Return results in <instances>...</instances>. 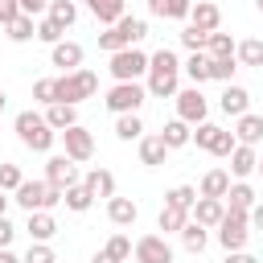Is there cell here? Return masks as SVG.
I'll list each match as a JSON object with an SVG mask.
<instances>
[{
	"label": "cell",
	"instance_id": "4dcf8cb0",
	"mask_svg": "<svg viewBox=\"0 0 263 263\" xmlns=\"http://www.w3.org/2000/svg\"><path fill=\"white\" fill-rule=\"evenodd\" d=\"M62 201H66V210H74V214H86L90 205H95V193L78 181V185H70L66 193H62Z\"/></svg>",
	"mask_w": 263,
	"mask_h": 263
},
{
	"label": "cell",
	"instance_id": "4316f807",
	"mask_svg": "<svg viewBox=\"0 0 263 263\" xmlns=\"http://www.w3.org/2000/svg\"><path fill=\"white\" fill-rule=\"evenodd\" d=\"M205 242H210V234H205V226L189 218V222L181 226V247H185L189 255H201V251H205Z\"/></svg>",
	"mask_w": 263,
	"mask_h": 263
},
{
	"label": "cell",
	"instance_id": "680465c9",
	"mask_svg": "<svg viewBox=\"0 0 263 263\" xmlns=\"http://www.w3.org/2000/svg\"><path fill=\"white\" fill-rule=\"evenodd\" d=\"M255 173H259V177H263V156H259V168H255Z\"/></svg>",
	"mask_w": 263,
	"mask_h": 263
},
{
	"label": "cell",
	"instance_id": "ac0fdd59",
	"mask_svg": "<svg viewBox=\"0 0 263 263\" xmlns=\"http://www.w3.org/2000/svg\"><path fill=\"white\" fill-rule=\"evenodd\" d=\"M45 123H49L53 132L74 127V123H78V103H49V107H45Z\"/></svg>",
	"mask_w": 263,
	"mask_h": 263
},
{
	"label": "cell",
	"instance_id": "ab89813d",
	"mask_svg": "<svg viewBox=\"0 0 263 263\" xmlns=\"http://www.w3.org/2000/svg\"><path fill=\"white\" fill-rule=\"evenodd\" d=\"M164 201H168V205H181V210H193L197 189H193V185H173V189L164 193Z\"/></svg>",
	"mask_w": 263,
	"mask_h": 263
},
{
	"label": "cell",
	"instance_id": "e575fe53",
	"mask_svg": "<svg viewBox=\"0 0 263 263\" xmlns=\"http://www.w3.org/2000/svg\"><path fill=\"white\" fill-rule=\"evenodd\" d=\"M234 49H238V41L230 37V33H210V41H205V53L210 58H234Z\"/></svg>",
	"mask_w": 263,
	"mask_h": 263
},
{
	"label": "cell",
	"instance_id": "cb8c5ba5",
	"mask_svg": "<svg viewBox=\"0 0 263 263\" xmlns=\"http://www.w3.org/2000/svg\"><path fill=\"white\" fill-rule=\"evenodd\" d=\"M189 222V210H181V205H160V214H156V230H164V234H181V226Z\"/></svg>",
	"mask_w": 263,
	"mask_h": 263
},
{
	"label": "cell",
	"instance_id": "db71d44e",
	"mask_svg": "<svg viewBox=\"0 0 263 263\" xmlns=\"http://www.w3.org/2000/svg\"><path fill=\"white\" fill-rule=\"evenodd\" d=\"M0 263H21V255H12L8 247H0Z\"/></svg>",
	"mask_w": 263,
	"mask_h": 263
},
{
	"label": "cell",
	"instance_id": "ffe728a7",
	"mask_svg": "<svg viewBox=\"0 0 263 263\" xmlns=\"http://www.w3.org/2000/svg\"><path fill=\"white\" fill-rule=\"evenodd\" d=\"M115 29H119L123 45H140V41L148 37V21H144V16H132V12H123V16L115 21Z\"/></svg>",
	"mask_w": 263,
	"mask_h": 263
},
{
	"label": "cell",
	"instance_id": "c3c4849f",
	"mask_svg": "<svg viewBox=\"0 0 263 263\" xmlns=\"http://www.w3.org/2000/svg\"><path fill=\"white\" fill-rule=\"evenodd\" d=\"M16 16H21V0H0V29L12 25Z\"/></svg>",
	"mask_w": 263,
	"mask_h": 263
},
{
	"label": "cell",
	"instance_id": "e0dca14e",
	"mask_svg": "<svg viewBox=\"0 0 263 263\" xmlns=\"http://www.w3.org/2000/svg\"><path fill=\"white\" fill-rule=\"evenodd\" d=\"M189 25H197V29L214 33V29L222 25V12H218V4H214V0H197V4L189 8Z\"/></svg>",
	"mask_w": 263,
	"mask_h": 263
},
{
	"label": "cell",
	"instance_id": "8d00e7d4",
	"mask_svg": "<svg viewBox=\"0 0 263 263\" xmlns=\"http://www.w3.org/2000/svg\"><path fill=\"white\" fill-rule=\"evenodd\" d=\"M90 12H95V21H99V25H115V21L127 12V0H99Z\"/></svg>",
	"mask_w": 263,
	"mask_h": 263
},
{
	"label": "cell",
	"instance_id": "7dc6e473",
	"mask_svg": "<svg viewBox=\"0 0 263 263\" xmlns=\"http://www.w3.org/2000/svg\"><path fill=\"white\" fill-rule=\"evenodd\" d=\"M214 132H218V123H197V127H193V144L210 152V144H214Z\"/></svg>",
	"mask_w": 263,
	"mask_h": 263
},
{
	"label": "cell",
	"instance_id": "bcb514c9",
	"mask_svg": "<svg viewBox=\"0 0 263 263\" xmlns=\"http://www.w3.org/2000/svg\"><path fill=\"white\" fill-rule=\"evenodd\" d=\"M21 181H25V173H21L16 164H0V189H4V193H16Z\"/></svg>",
	"mask_w": 263,
	"mask_h": 263
},
{
	"label": "cell",
	"instance_id": "11a10c76",
	"mask_svg": "<svg viewBox=\"0 0 263 263\" xmlns=\"http://www.w3.org/2000/svg\"><path fill=\"white\" fill-rule=\"evenodd\" d=\"M90 263H115V259H111L107 251H95V255H90Z\"/></svg>",
	"mask_w": 263,
	"mask_h": 263
},
{
	"label": "cell",
	"instance_id": "f1b7e54d",
	"mask_svg": "<svg viewBox=\"0 0 263 263\" xmlns=\"http://www.w3.org/2000/svg\"><path fill=\"white\" fill-rule=\"evenodd\" d=\"M226 189H230V173L226 168H210L205 177H201V197H226Z\"/></svg>",
	"mask_w": 263,
	"mask_h": 263
},
{
	"label": "cell",
	"instance_id": "836d02e7",
	"mask_svg": "<svg viewBox=\"0 0 263 263\" xmlns=\"http://www.w3.org/2000/svg\"><path fill=\"white\" fill-rule=\"evenodd\" d=\"M45 16H49V21H58L62 29H70V25L78 21V4H74V0H49Z\"/></svg>",
	"mask_w": 263,
	"mask_h": 263
},
{
	"label": "cell",
	"instance_id": "681fc988",
	"mask_svg": "<svg viewBox=\"0 0 263 263\" xmlns=\"http://www.w3.org/2000/svg\"><path fill=\"white\" fill-rule=\"evenodd\" d=\"M12 238H16V226L8 218H0V247H12Z\"/></svg>",
	"mask_w": 263,
	"mask_h": 263
},
{
	"label": "cell",
	"instance_id": "d590c367",
	"mask_svg": "<svg viewBox=\"0 0 263 263\" xmlns=\"http://www.w3.org/2000/svg\"><path fill=\"white\" fill-rule=\"evenodd\" d=\"M234 58H238L242 66H263V37H247V41H238Z\"/></svg>",
	"mask_w": 263,
	"mask_h": 263
},
{
	"label": "cell",
	"instance_id": "30bf717a",
	"mask_svg": "<svg viewBox=\"0 0 263 263\" xmlns=\"http://www.w3.org/2000/svg\"><path fill=\"white\" fill-rule=\"evenodd\" d=\"M62 144H66V156H70V160H78V164L95 156V136H90L82 123L66 127V132H62Z\"/></svg>",
	"mask_w": 263,
	"mask_h": 263
},
{
	"label": "cell",
	"instance_id": "f35d334b",
	"mask_svg": "<svg viewBox=\"0 0 263 263\" xmlns=\"http://www.w3.org/2000/svg\"><path fill=\"white\" fill-rule=\"evenodd\" d=\"M205 41H210V33H205V29H197V25H185V29H181V45H185L189 53H201V49H205Z\"/></svg>",
	"mask_w": 263,
	"mask_h": 263
},
{
	"label": "cell",
	"instance_id": "484cf974",
	"mask_svg": "<svg viewBox=\"0 0 263 263\" xmlns=\"http://www.w3.org/2000/svg\"><path fill=\"white\" fill-rule=\"evenodd\" d=\"M226 210H247L251 214V205H255V189L247 185V181H230V189H226Z\"/></svg>",
	"mask_w": 263,
	"mask_h": 263
},
{
	"label": "cell",
	"instance_id": "d6986e66",
	"mask_svg": "<svg viewBox=\"0 0 263 263\" xmlns=\"http://www.w3.org/2000/svg\"><path fill=\"white\" fill-rule=\"evenodd\" d=\"M107 218H111L115 226H136L140 205H136L132 197H107Z\"/></svg>",
	"mask_w": 263,
	"mask_h": 263
},
{
	"label": "cell",
	"instance_id": "9c48e42d",
	"mask_svg": "<svg viewBox=\"0 0 263 263\" xmlns=\"http://www.w3.org/2000/svg\"><path fill=\"white\" fill-rule=\"evenodd\" d=\"M132 255H136V263H173V247L164 234H140Z\"/></svg>",
	"mask_w": 263,
	"mask_h": 263
},
{
	"label": "cell",
	"instance_id": "3957f363",
	"mask_svg": "<svg viewBox=\"0 0 263 263\" xmlns=\"http://www.w3.org/2000/svg\"><path fill=\"white\" fill-rule=\"evenodd\" d=\"M62 193H66V189H58V185H49V181H21V189L12 193V201H16L25 214H33V210H53V205H62Z\"/></svg>",
	"mask_w": 263,
	"mask_h": 263
},
{
	"label": "cell",
	"instance_id": "6f0895ef",
	"mask_svg": "<svg viewBox=\"0 0 263 263\" xmlns=\"http://www.w3.org/2000/svg\"><path fill=\"white\" fill-rule=\"evenodd\" d=\"M4 107H8V95H4V90H0V111H4Z\"/></svg>",
	"mask_w": 263,
	"mask_h": 263
},
{
	"label": "cell",
	"instance_id": "ba28073f",
	"mask_svg": "<svg viewBox=\"0 0 263 263\" xmlns=\"http://www.w3.org/2000/svg\"><path fill=\"white\" fill-rule=\"evenodd\" d=\"M177 99V119H185V123H205V111H210V103H205V95H201V86H189V90H177L173 95Z\"/></svg>",
	"mask_w": 263,
	"mask_h": 263
},
{
	"label": "cell",
	"instance_id": "8992f818",
	"mask_svg": "<svg viewBox=\"0 0 263 263\" xmlns=\"http://www.w3.org/2000/svg\"><path fill=\"white\" fill-rule=\"evenodd\" d=\"M144 99H148V86H140V82H115L103 103H107L111 115H136L144 107Z\"/></svg>",
	"mask_w": 263,
	"mask_h": 263
},
{
	"label": "cell",
	"instance_id": "603a6c76",
	"mask_svg": "<svg viewBox=\"0 0 263 263\" xmlns=\"http://www.w3.org/2000/svg\"><path fill=\"white\" fill-rule=\"evenodd\" d=\"M82 185L95 193V197H115V173L111 168H90L82 177Z\"/></svg>",
	"mask_w": 263,
	"mask_h": 263
},
{
	"label": "cell",
	"instance_id": "4fadbf2b",
	"mask_svg": "<svg viewBox=\"0 0 263 263\" xmlns=\"http://www.w3.org/2000/svg\"><path fill=\"white\" fill-rule=\"evenodd\" d=\"M82 58H86V49H82L78 41H58V45H49V62H53L62 74L78 70V66H82Z\"/></svg>",
	"mask_w": 263,
	"mask_h": 263
},
{
	"label": "cell",
	"instance_id": "277c9868",
	"mask_svg": "<svg viewBox=\"0 0 263 263\" xmlns=\"http://www.w3.org/2000/svg\"><path fill=\"white\" fill-rule=\"evenodd\" d=\"M107 70H111V78H115V82H140V78L148 74V53H144V49H136V45L115 49V53H111V62H107Z\"/></svg>",
	"mask_w": 263,
	"mask_h": 263
},
{
	"label": "cell",
	"instance_id": "f5cc1de1",
	"mask_svg": "<svg viewBox=\"0 0 263 263\" xmlns=\"http://www.w3.org/2000/svg\"><path fill=\"white\" fill-rule=\"evenodd\" d=\"M251 226H255V230H263V201H255V205H251Z\"/></svg>",
	"mask_w": 263,
	"mask_h": 263
},
{
	"label": "cell",
	"instance_id": "8fae6325",
	"mask_svg": "<svg viewBox=\"0 0 263 263\" xmlns=\"http://www.w3.org/2000/svg\"><path fill=\"white\" fill-rule=\"evenodd\" d=\"M45 181L58 185V189L78 185V181H82V177H78V160H70L66 152H62V156H49V160H45Z\"/></svg>",
	"mask_w": 263,
	"mask_h": 263
},
{
	"label": "cell",
	"instance_id": "d6a6232c",
	"mask_svg": "<svg viewBox=\"0 0 263 263\" xmlns=\"http://www.w3.org/2000/svg\"><path fill=\"white\" fill-rule=\"evenodd\" d=\"M115 136H119L123 144H132V140H144V123H140V111H136V115H115Z\"/></svg>",
	"mask_w": 263,
	"mask_h": 263
},
{
	"label": "cell",
	"instance_id": "52a82bcc",
	"mask_svg": "<svg viewBox=\"0 0 263 263\" xmlns=\"http://www.w3.org/2000/svg\"><path fill=\"white\" fill-rule=\"evenodd\" d=\"M251 226V214L247 210H226L222 214V222H218V242H222V251H242L247 247V230Z\"/></svg>",
	"mask_w": 263,
	"mask_h": 263
},
{
	"label": "cell",
	"instance_id": "f6af8a7d",
	"mask_svg": "<svg viewBox=\"0 0 263 263\" xmlns=\"http://www.w3.org/2000/svg\"><path fill=\"white\" fill-rule=\"evenodd\" d=\"M33 99L45 103V107L58 103V78H37V82H33Z\"/></svg>",
	"mask_w": 263,
	"mask_h": 263
},
{
	"label": "cell",
	"instance_id": "5bb4252c",
	"mask_svg": "<svg viewBox=\"0 0 263 263\" xmlns=\"http://www.w3.org/2000/svg\"><path fill=\"white\" fill-rule=\"evenodd\" d=\"M218 107H222L230 119L247 115V111H251V95H247V86H238V82H226V86H222V95H218Z\"/></svg>",
	"mask_w": 263,
	"mask_h": 263
},
{
	"label": "cell",
	"instance_id": "74e56055",
	"mask_svg": "<svg viewBox=\"0 0 263 263\" xmlns=\"http://www.w3.org/2000/svg\"><path fill=\"white\" fill-rule=\"evenodd\" d=\"M234 70H238V58H210V82H234Z\"/></svg>",
	"mask_w": 263,
	"mask_h": 263
},
{
	"label": "cell",
	"instance_id": "7402d4cb",
	"mask_svg": "<svg viewBox=\"0 0 263 263\" xmlns=\"http://www.w3.org/2000/svg\"><path fill=\"white\" fill-rule=\"evenodd\" d=\"M234 136H238V144H259L263 140V115H255V111L238 115L234 119Z\"/></svg>",
	"mask_w": 263,
	"mask_h": 263
},
{
	"label": "cell",
	"instance_id": "7a4b0ae2",
	"mask_svg": "<svg viewBox=\"0 0 263 263\" xmlns=\"http://www.w3.org/2000/svg\"><path fill=\"white\" fill-rule=\"evenodd\" d=\"M12 127H16L21 144H25V148H33V152H49V148H53V140L62 136V132H53V127L45 123V115H37V111H21Z\"/></svg>",
	"mask_w": 263,
	"mask_h": 263
},
{
	"label": "cell",
	"instance_id": "7bdbcfd3",
	"mask_svg": "<svg viewBox=\"0 0 263 263\" xmlns=\"http://www.w3.org/2000/svg\"><path fill=\"white\" fill-rule=\"evenodd\" d=\"M21 263H58V255H53L49 242H29V251L21 255Z\"/></svg>",
	"mask_w": 263,
	"mask_h": 263
},
{
	"label": "cell",
	"instance_id": "1f68e13d",
	"mask_svg": "<svg viewBox=\"0 0 263 263\" xmlns=\"http://www.w3.org/2000/svg\"><path fill=\"white\" fill-rule=\"evenodd\" d=\"M4 33H8V41H16V45H21V41H33V37H37V21H33L29 12H21L12 25H4Z\"/></svg>",
	"mask_w": 263,
	"mask_h": 263
},
{
	"label": "cell",
	"instance_id": "60d3db41",
	"mask_svg": "<svg viewBox=\"0 0 263 263\" xmlns=\"http://www.w3.org/2000/svg\"><path fill=\"white\" fill-rule=\"evenodd\" d=\"M103 251H107L115 263H127V259H132V238H127V234H111Z\"/></svg>",
	"mask_w": 263,
	"mask_h": 263
},
{
	"label": "cell",
	"instance_id": "9f6ffc18",
	"mask_svg": "<svg viewBox=\"0 0 263 263\" xmlns=\"http://www.w3.org/2000/svg\"><path fill=\"white\" fill-rule=\"evenodd\" d=\"M8 201H12V197H8V193H4V189H0V218H4V214H8Z\"/></svg>",
	"mask_w": 263,
	"mask_h": 263
},
{
	"label": "cell",
	"instance_id": "b9f144b4",
	"mask_svg": "<svg viewBox=\"0 0 263 263\" xmlns=\"http://www.w3.org/2000/svg\"><path fill=\"white\" fill-rule=\"evenodd\" d=\"M234 148H238V136H234V132H226V127H218V132H214L210 152H214V156H230Z\"/></svg>",
	"mask_w": 263,
	"mask_h": 263
},
{
	"label": "cell",
	"instance_id": "816d5d0a",
	"mask_svg": "<svg viewBox=\"0 0 263 263\" xmlns=\"http://www.w3.org/2000/svg\"><path fill=\"white\" fill-rule=\"evenodd\" d=\"M226 263H259V259L247 255V251H226Z\"/></svg>",
	"mask_w": 263,
	"mask_h": 263
},
{
	"label": "cell",
	"instance_id": "44dd1931",
	"mask_svg": "<svg viewBox=\"0 0 263 263\" xmlns=\"http://www.w3.org/2000/svg\"><path fill=\"white\" fill-rule=\"evenodd\" d=\"M168 152H173V148L164 144V136H160V132L140 140V160H144V164H152V168H156V164H164V160H168Z\"/></svg>",
	"mask_w": 263,
	"mask_h": 263
},
{
	"label": "cell",
	"instance_id": "7c38bea8",
	"mask_svg": "<svg viewBox=\"0 0 263 263\" xmlns=\"http://www.w3.org/2000/svg\"><path fill=\"white\" fill-rule=\"evenodd\" d=\"M222 214H226V201H222V197H201V193H197V201H193V210H189V218L201 222L205 230H218Z\"/></svg>",
	"mask_w": 263,
	"mask_h": 263
},
{
	"label": "cell",
	"instance_id": "6da1fadb",
	"mask_svg": "<svg viewBox=\"0 0 263 263\" xmlns=\"http://www.w3.org/2000/svg\"><path fill=\"white\" fill-rule=\"evenodd\" d=\"M177 78H181V62L173 49H156L148 58V95L152 99H173L177 95Z\"/></svg>",
	"mask_w": 263,
	"mask_h": 263
},
{
	"label": "cell",
	"instance_id": "2e32d148",
	"mask_svg": "<svg viewBox=\"0 0 263 263\" xmlns=\"http://www.w3.org/2000/svg\"><path fill=\"white\" fill-rule=\"evenodd\" d=\"M25 230H29V238H33V242H49V238L58 234V222H53V214H49V210H33V214H29V222H25Z\"/></svg>",
	"mask_w": 263,
	"mask_h": 263
},
{
	"label": "cell",
	"instance_id": "83f0119b",
	"mask_svg": "<svg viewBox=\"0 0 263 263\" xmlns=\"http://www.w3.org/2000/svg\"><path fill=\"white\" fill-rule=\"evenodd\" d=\"M160 136H164L168 148H185V144H193V123H185V119H168Z\"/></svg>",
	"mask_w": 263,
	"mask_h": 263
},
{
	"label": "cell",
	"instance_id": "9a60e30c",
	"mask_svg": "<svg viewBox=\"0 0 263 263\" xmlns=\"http://www.w3.org/2000/svg\"><path fill=\"white\" fill-rule=\"evenodd\" d=\"M255 168H259V152H255V144H238V148L230 152V173H234V181H247Z\"/></svg>",
	"mask_w": 263,
	"mask_h": 263
},
{
	"label": "cell",
	"instance_id": "d4e9b609",
	"mask_svg": "<svg viewBox=\"0 0 263 263\" xmlns=\"http://www.w3.org/2000/svg\"><path fill=\"white\" fill-rule=\"evenodd\" d=\"M189 8H193V0H148V12L164 16V21H185Z\"/></svg>",
	"mask_w": 263,
	"mask_h": 263
},
{
	"label": "cell",
	"instance_id": "f907efd6",
	"mask_svg": "<svg viewBox=\"0 0 263 263\" xmlns=\"http://www.w3.org/2000/svg\"><path fill=\"white\" fill-rule=\"evenodd\" d=\"M45 8H49V0H21V12H29V16H37Z\"/></svg>",
	"mask_w": 263,
	"mask_h": 263
},
{
	"label": "cell",
	"instance_id": "f546056e",
	"mask_svg": "<svg viewBox=\"0 0 263 263\" xmlns=\"http://www.w3.org/2000/svg\"><path fill=\"white\" fill-rule=\"evenodd\" d=\"M181 70H185V78H189L193 86L210 82V53H205V49H201V53H189V62H185Z\"/></svg>",
	"mask_w": 263,
	"mask_h": 263
},
{
	"label": "cell",
	"instance_id": "91938a15",
	"mask_svg": "<svg viewBox=\"0 0 263 263\" xmlns=\"http://www.w3.org/2000/svg\"><path fill=\"white\" fill-rule=\"evenodd\" d=\"M255 8H259V12H263V0H255Z\"/></svg>",
	"mask_w": 263,
	"mask_h": 263
},
{
	"label": "cell",
	"instance_id": "5b68a950",
	"mask_svg": "<svg viewBox=\"0 0 263 263\" xmlns=\"http://www.w3.org/2000/svg\"><path fill=\"white\" fill-rule=\"evenodd\" d=\"M99 90V74L95 70H70V74H62L58 78V103H82V99H90Z\"/></svg>",
	"mask_w": 263,
	"mask_h": 263
},
{
	"label": "cell",
	"instance_id": "ee69618b",
	"mask_svg": "<svg viewBox=\"0 0 263 263\" xmlns=\"http://www.w3.org/2000/svg\"><path fill=\"white\" fill-rule=\"evenodd\" d=\"M62 33H66V29H62L58 21H49V16H41V21H37V41L58 45V41H62Z\"/></svg>",
	"mask_w": 263,
	"mask_h": 263
}]
</instances>
